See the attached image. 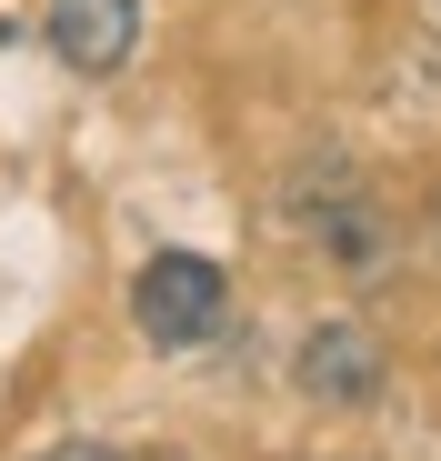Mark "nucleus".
Here are the masks:
<instances>
[{
	"label": "nucleus",
	"instance_id": "nucleus-1",
	"mask_svg": "<svg viewBox=\"0 0 441 461\" xmlns=\"http://www.w3.org/2000/svg\"><path fill=\"white\" fill-rule=\"evenodd\" d=\"M130 321H140L151 351H191L231 321V281H220L211 251H151L140 281H130Z\"/></svg>",
	"mask_w": 441,
	"mask_h": 461
},
{
	"label": "nucleus",
	"instance_id": "nucleus-2",
	"mask_svg": "<svg viewBox=\"0 0 441 461\" xmlns=\"http://www.w3.org/2000/svg\"><path fill=\"white\" fill-rule=\"evenodd\" d=\"M291 381H302V402H321V411H361V402H382L392 351H382L372 321H311L302 351H291Z\"/></svg>",
	"mask_w": 441,
	"mask_h": 461
},
{
	"label": "nucleus",
	"instance_id": "nucleus-3",
	"mask_svg": "<svg viewBox=\"0 0 441 461\" xmlns=\"http://www.w3.org/2000/svg\"><path fill=\"white\" fill-rule=\"evenodd\" d=\"M40 41L81 70V81H111L140 50V0H40Z\"/></svg>",
	"mask_w": 441,
	"mask_h": 461
},
{
	"label": "nucleus",
	"instance_id": "nucleus-4",
	"mask_svg": "<svg viewBox=\"0 0 441 461\" xmlns=\"http://www.w3.org/2000/svg\"><path fill=\"white\" fill-rule=\"evenodd\" d=\"M40 461H121V451H111V441H50Z\"/></svg>",
	"mask_w": 441,
	"mask_h": 461
}]
</instances>
